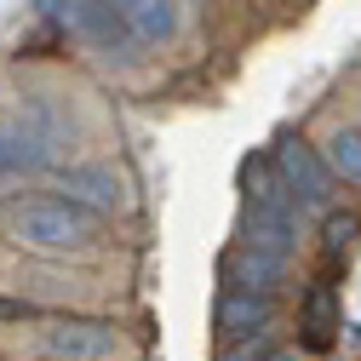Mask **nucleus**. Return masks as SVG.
Wrapping results in <instances>:
<instances>
[{
	"label": "nucleus",
	"instance_id": "obj_1",
	"mask_svg": "<svg viewBox=\"0 0 361 361\" xmlns=\"http://www.w3.org/2000/svg\"><path fill=\"white\" fill-rule=\"evenodd\" d=\"M0 235L23 252H92L104 241V212L75 195H18L0 207Z\"/></svg>",
	"mask_w": 361,
	"mask_h": 361
},
{
	"label": "nucleus",
	"instance_id": "obj_2",
	"mask_svg": "<svg viewBox=\"0 0 361 361\" xmlns=\"http://www.w3.org/2000/svg\"><path fill=\"white\" fill-rule=\"evenodd\" d=\"M58 23H63L75 40H86L104 63H132V58H138V35L126 29V18L109 6V0H63V6H58Z\"/></svg>",
	"mask_w": 361,
	"mask_h": 361
},
{
	"label": "nucleus",
	"instance_id": "obj_3",
	"mask_svg": "<svg viewBox=\"0 0 361 361\" xmlns=\"http://www.w3.org/2000/svg\"><path fill=\"white\" fill-rule=\"evenodd\" d=\"M276 166L287 178V190L298 201V212H327L333 207V184H338V172L327 161V149H310L298 132H281V144H276Z\"/></svg>",
	"mask_w": 361,
	"mask_h": 361
},
{
	"label": "nucleus",
	"instance_id": "obj_4",
	"mask_svg": "<svg viewBox=\"0 0 361 361\" xmlns=\"http://www.w3.org/2000/svg\"><path fill=\"white\" fill-rule=\"evenodd\" d=\"M40 350L52 361H109L121 338L109 322H92V315H58V322L40 327Z\"/></svg>",
	"mask_w": 361,
	"mask_h": 361
},
{
	"label": "nucleus",
	"instance_id": "obj_5",
	"mask_svg": "<svg viewBox=\"0 0 361 361\" xmlns=\"http://www.w3.org/2000/svg\"><path fill=\"white\" fill-rule=\"evenodd\" d=\"M338 333H344V304H338L333 276L322 269V276L310 281V293L298 298V344L304 350H333Z\"/></svg>",
	"mask_w": 361,
	"mask_h": 361
},
{
	"label": "nucleus",
	"instance_id": "obj_6",
	"mask_svg": "<svg viewBox=\"0 0 361 361\" xmlns=\"http://www.w3.org/2000/svg\"><path fill=\"white\" fill-rule=\"evenodd\" d=\"M276 315V298L264 287H224L218 293V333L224 338H252L258 327H269Z\"/></svg>",
	"mask_w": 361,
	"mask_h": 361
},
{
	"label": "nucleus",
	"instance_id": "obj_7",
	"mask_svg": "<svg viewBox=\"0 0 361 361\" xmlns=\"http://www.w3.org/2000/svg\"><path fill=\"white\" fill-rule=\"evenodd\" d=\"M287 276V252H264V247H235V252H224V287H264V293H276Z\"/></svg>",
	"mask_w": 361,
	"mask_h": 361
},
{
	"label": "nucleus",
	"instance_id": "obj_8",
	"mask_svg": "<svg viewBox=\"0 0 361 361\" xmlns=\"http://www.w3.org/2000/svg\"><path fill=\"white\" fill-rule=\"evenodd\" d=\"M58 184H63V195L86 201L92 212H115V207H126V184H121L115 166H69V172H58Z\"/></svg>",
	"mask_w": 361,
	"mask_h": 361
},
{
	"label": "nucleus",
	"instance_id": "obj_9",
	"mask_svg": "<svg viewBox=\"0 0 361 361\" xmlns=\"http://www.w3.org/2000/svg\"><path fill=\"white\" fill-rule=\"evenodd\" d=\"M241 241L264 247V252H293V241H298V207H258V201H247Z\"/></svg>",
	"mask_w": 361,
	"mask_h": 361
},
{
	"label": "nucleus",
	"instance_id": "obj_10",
	"mask_svg": "<svg viewBox=\"0 0 361 361\" xmlns=\"http://www.w3.org/2000/svg\"><path fill=\"white\" fill-rule=\"evenodd\" d=\"M109 6L126 18V29L138 35V47H161V40L178 35V6L172 0H109Z\"/></svg>",
	"mask_w": 361,
	"mask_h": 361
},
{
	"label": "nucleus",
	"instance_id": "obj_11",
	"mask_svg": "<svg viewBox=\"0 0 361 361\" xmlns=\"http://www.w3.org/2000/svg\"><path fill=\"white\" fill-rule=\"evenodd\" d=\"M355 235H361V224H355V212H322V258H327V276L338 269V258L355 247Z\"/></svg>",
	"mask_w": 361,
	"mask_h": 361
},
{
	"label": "nucleus",
	"instance_id": "obj_12",
	"mask_svg": "<svg viewBox=\"0 0 361 361\" xmlns=\"http://www.w3.org/2000/svg\"><path fill=\"white\" fill-rule=\"evenodd\" d=\"M322 149H327V161L344 184H361V126H338Z\"/></svg>",
	"mask_w": 361,
	"mask_h": 361
},
{
	"label": "nucleus",
	"instance_id": "obj_13",
	"mask_svg": "<svg viewBox=\"0 0 361 361\" xmlns=\"http://www.w3.org/2000/svg\"><path fill=\"white\" fill-rule=\"evenodd\" d=\"M0 315H29V304H6L0 298Z\"/></svg>",
	"mask_w": 361,
	"mask_h": 361
},
{
	"label": "nucleus",
	"instance_id": "obj_14",
	"mask_svg": "<svg viewBox=\"0 0 361 361\" xmlns=\"http://www.w3.org/2000/svg\"><path fill=\"white\" fill-rule=\"evenodd\" d=\"M264 361H298V350H269Z\"/></svg>",
	"mask_w": 361,
	"mask_h": 361
}]
</instances>
